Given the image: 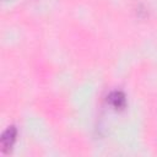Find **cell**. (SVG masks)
Returning <instances> with one entry per match:
<instances>
[{"instance_id": "6da1fadb", "label": "cell", "mask_w": 157, "mask_h": 157, "mask_svg": "<svg viewBox=\"0 0 157 157\" xmlns=\"http://www.w3.org/2000/svg\"><path fill=\"white\" fill-rule=\"evenodd\" d=\"M16 135H17V130L13 125L7 126V129L2 132V135L0 137V144H1V150L4 152L11 151V148L16 141Z\"/></svg>"}, {"instance_id": "7a4b0ae2", "label": "cell", "mask_w": 157, "mask_h": 157, "mask_svg": "<svg viewBox=\"0 0 157 157\" xmlns=\"http://www.w3.org/2000/svg\"><path fill=\"white\" fill-rule=\"evenodd\" d=\"M108 101L112 105H114L115 108H123L125 105V96L123 92L120 91H114L109 94Z\"/></svg>"}]
</instances>
